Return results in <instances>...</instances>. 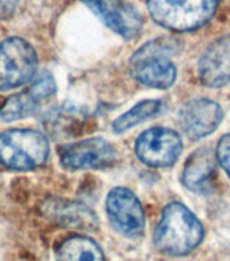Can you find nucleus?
I'll return each mask as SVG.
<instances>
[{"mask_svg":"<svg viewBox=\"0 0 230 261\" xmlns=\"http://www.w3.org/2000/svg\"><path fill=\"white\" fill-rule=\"evenodd\" d=\"M103 23L126 40H133L142 29V18L136 8L123 0H83Z\"/></svg>","mask_w":230,"mask_h":261,"instance_id":"6e6552de","label":"nucleus"},{"mask_svg":"<svg viewBox=\"0 0 230 261\" xmlns=\"http://www.w3.org/2000/svg\"><path fill=\"white\" fill-rule=\"evenodd\" d=\"M42 105L30 91H24L7 98L0 106V118L4 121H15L28 117L38 110Z\"/></svg>","mask_w":230,"mask_h":261,"instance_id":"2eb2a0df","label":"nucleus"},{"mask_svg":"<svg viewBox=\"0 0 230 261\" xmlns=\"http://www.w3.org/2000/svg\"><path fill=\"white\" fill-rule=\"evenodd\" d=\"M28 91L34 95V97L44 103L45 101H48L56 94L57 85L54 77L52 76V73L49 72H41L38 76L32 79V83L28 87Z\"/></svg>","mask_w":230,"mask_h":261,"instance_id":"f3484780","label":"nucleus"},{"mask_svg":"<svg viewBox=\"0 0 230 261\" xmlns=\"http://www.w3.org/2000/svg\"><path fill=\"white\" fill-rule=\"evenodd\" d=\"M60 159L62 166L71 170L105 169L117 161V151L105 139L91 138L65 146Z\"/></svg>","mask_w":230,"mask_h":261,"instance_id":"0eeeda50","label":"nucleus"},{"mask_svg":"<svg viewBox=\"0 0 230 261\" xmlns=\"http://www.w3.org/2000/svg\"><path fill=\"white\" fill-rule=\"evenodd\" d=\"M161 108L162 102L158 99H146V101L140 102L114 121L113 129L118 134L126 132L127 129L141 124L148 118L154 117L156 114L160 113Z\"/></svg>","mask_w":230,"mask_h":261,"instance_id":"dca6fc26","label":"nucleus"},{"mask_svg":"<svg viewBox=\"0 0 230 261\" xmlns=\"http://www.w3.org/2000/svg\"><path fill=\"white\" fill-rule=\"evenodd\" d=\"M219 0H146L154 22L172 32H192L215 14Z\"/></svg>","mask_w":230,"mask_h":261,"instance_id":"f03ea898","label":"nucleus"},{"mask_svg":"<svg viewBox=\"0 0 230 261\" xmlns=\"http://www.w3.org/2000/svg\"><path fill=\"white\" fill-rule=\"evenodd\" d=\"M132 76L141 85L170 89L176 81V67L162 55H138L132 59Z\"/></svg>","mask_w":230,"mask_h":261,"instance_id":"9b49d317","label":"nucleus"},{"mask_svg":"<svg viewBox=\"0 0 230 261\" xmlns=\"http://www.w3.org/2000/svg\"><path fill=\"white\" fill-rule=\"evenodd\" d=\"M217 156L210 148L203 147L196 150L187 159L183 169L182 181L190 191L205 193L211 189L215 175Z\"/></svg>","mask_w":230,"mask_h":261,"instance_id":"ddd939ff","label":"nucleus"},{"mask_svg":"<svg viewBox=\"0 0 230 261\" xmlns=\"http://www.w3.org/2000/svg\"><path fill=\"white\" fill-rule=\"evenodd\" d=\"M49 156V142L40 130L10 129L0 134V163L11 170H32Z\"/></svg>","mask_w":230,"mask_h":261,"instance_id":"7ed1b4c3","label":"nucleus"},{"mask_svg":"<svg viewBox=\"0 0 230 261\" xmlns=\"http://www.w3.org/2000/svg\"><path fill=\"white\" fill-rule=\"evenodd\" d=\"M19 0H0V19H8L15 14Z\"/></svg>","mask_w":230,"mask_h":261,"instance_id":"6ab92c4d","label":"nucleus"},{"mask_svg":"<svg viewBox=\"0 0 230 261\" xmlns=\"http://www.w3.org/2000/svg\"><path fill=\"white\" fill-rule=\"evenodd\" d=\"M199 79L207 87H222L230 83V33L219 37L201 57Z\"/></svg>","mask_w":230,"mask_h":261,"instance_id":"9d476101","label":"nucleus"},{"mask_svg":"<svg viewBox=\"0 0 230 261\" xmlns=\"http://www.w3.org/2000/svg\"><path fill=\"white\" fill-rule=\"evenodd\" d=\"M203 226L182 203L168 204L154 231V245L170 256H184L203 240Z\"/></svg>","mask_w":230,"mask_h":261,"instance_id":"f257e3e1","label":"nucleus"},{"mask_svg":"<svg viewBox=\"0 0 230 261\" xmlns=\"http://www.w3.org/2000/svg\"><path fill=\"white\" fill-rule=\"evenodd\" d=\"M182 139L168 128H150L138 136L136 154L148 166L167 167L174 165L182 152Z\"/></svg>","mask_w":230,"mask_h":261,"instance_id":"39448f33","label":"nucleus"},{"mask_svg":"<svg viewBox=\"0 0 230 261\" xmlns=\"http://www.w3.org/2000/svg\"><path fill=\"white\" fill-rule=\"evenodd\" d=\"M38 59L27 41L11 37L0 42V90L27 83L36 76Z\"/></svg>","mask_w":230,"mask_h":261,"instance_id":"20e7f679","label":"nucleus"},{"mask_svg":"<svg viewBox=\"0 0 230 261\" xmlns=\"http://www.w3.org/2000/svg\"><path fill=\"white\" fill-rule=\"evenodd\" d=\"M56 261H105L101 246L88 237L75 236L56 248Z\"/></svg>","mask_w":230,"mask_h":261,"instance_id":"4468645a","label":"nucleus"},{"mask_svg":"<svg viewBox=\"0 0 230 261\" xmlns=\"http://www.w3.org/2000/svg\"><path fill=\"white\" fill-rule=\"evenodd\" d=\"M44 215L49 220L62 227L75 230H95L97 218L87 205L64 199H49L42 207Z\"/></svg>","mask_w":230,"mask_h":261,"instance_id":"f8f14e48","label":"nucleus"},{"mask_svg":"<svg viewBox=\"0 0 230 261\" xmlns=\"http://www.w3.org/2000/svg\"><path fill=\"white\" fill-rule=\"evenodd\" d=\"M223 118V112L217 102L196 98L187 102L179 112V124L190 139L206 138L213 134Z\"/></svg>","mask_w":230,"mask_h":261,"instance_id":"1a4fd4ad","label":"nucleus"},{"mask_svg":"<svg viewBox=\"0 0 230 261\" xmlns=\"http://www.w3.org/2000/svg\"><path fill=\"white\" fill-rule=\"evenodd\" d=\"M107 215L114 228L127 238L144 234L145 214L137 196L126 188H114L106 201Z\"/></svg>","mask_w":230,"mask_h":261,"instance_id":"423d86ee","label":"nucleus"},{"mask_svg":"<svg viewBox=\"0 0 230 261\" xmlns=\"http://www.w3.org/2000/svg\"><path fill=\"white\" fill-rule=\"evenodd\" d=\"M215 156L230 178V134L221 138L215 151Z\"/></svg>","mask_w":230,"mask_h":261,"instance_id":"a211bd4d","label":"nucleus"}]
</instances>
